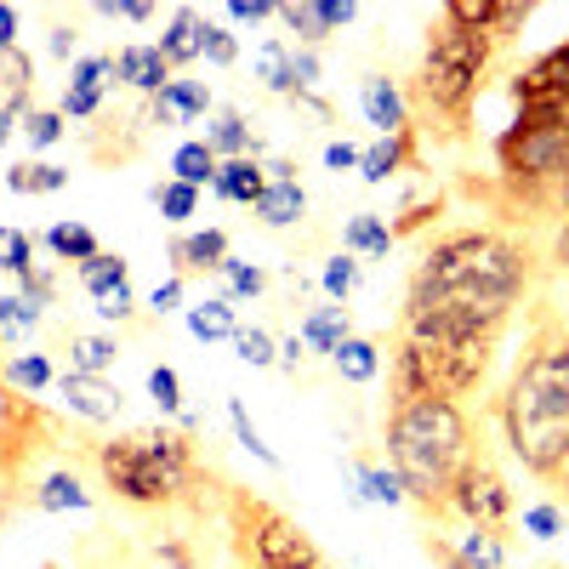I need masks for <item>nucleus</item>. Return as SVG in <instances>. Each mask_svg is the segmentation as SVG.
Returning a JSON list of instances; mask_svg holds the SVG:
<instances>
[{"instance_id": "nucleus-1", "label": "nucleus", "mask_w": 569, "mask_h": 569, "mask_svg": "<svg viewBox=\"0 0 569 569\" xmlns=\"http://www.w3.org/2000/svg\"><path fill=\"white\" fill-rule=\"evenodd\" d=\"M536 279V257L525 240L501 228H461L421 251L410 291H405V330L427 337H501L518 297Z\"/></svg>"}, {"instance_id": "nucleus-2", "label": "nucleus", "mask_w": 569, "mask_h": 569, "mask_svg": "<svg viewBox=\"0 0 569 569\" xmlns=\"http://www.w3.org/2000/svg\"><path fill=\"white\" fill-rule=\"evenodd\" d=\"M501 433L530 479L558 490L569 472V325L552 308H536L530 319L525 353L501 393Z\"/></svg>"}, {"instance_id": "nucleus-3", "label": "nucleus", "mask_w": 569, "mask_h": 569, "mask_svg": "<svg viewBox=\"0 0 569 569\" xmlns=\"http://www.w3.org/2000/svg\"><path fill=\"white\" fill-rule=\"evenodd\" d=\"M200 427H137L114 439H86V461L114 501L142 512H171V507H200L206 467L194 450Z\"/></svg>"}, {"instance_id": "nucleus-4", "label": "nucleus", "mask_w": 569, "mask_h": 569, "mask_svg": "<svg viewBox=\"0 0 569 569\" xmlns=\"http://www.w3.org/2000/svg\"><path fill=\"white\" fill-rule=\"evenodd\" d=\"M382 445H388V467L399 472V485H405V501H416L427 518L450 512L456 472L472 461V450H479L472 421H467V410L456 399L388 405Z\"/></svg>"}, {"instance_id": "nucleus-5", "label": "nucleus", "mask_w": 569, "mask_h": 569, "mask_svg": "<svg viewBox=\"0 0 569 569\" xmlns=\"http://www.w3.org/2000/svg\"><path fill=\"white\" fill-rule=\"evenodd\" d=\"M496 337H427L405 330L388 348V405H416V399H461L490 376Z\"/></svg>"}, {"instance_id": "nucleus-6", "label": "nucleus", "mask_w": 569, "mask_h": 569, "mask_svg": "<svg viewBox=\"0 0 569 569\" xmlns=\"http://www.w3.org/2000/svg\"><path fill=\"white\" fill-rule=\"evenodd\" d=\"M496 58V40L479 34V29H461L439 12V23L427 29V52H421V69L410 80V103L439 120L445 131H461L467 114H472V98L485 86V69Z\"/></svg>"}, {"instance_id": "nucleus-7", "label": "nucleus", "mask_w": 569, "mask_h": 569, "mask_svg": "<svg viewBox=\"0 0 569 569\" xmlns=\"http://www.w3.org/2000/svg\"><path fill=\"white\" fill-rule=\"evenodd\" d=\"M496 194L507 200V211L569 217V126L512 120L496 137Z\"/></svg>"}, {"instance_id": "nucleus-8", "label": "nucleus", "mask_w": 569, "mask_h": 569, "mask_svg": "<svg viewBox=\"0 0 569 569\" xmlns=\"http://www.w3.org/2000/svg\"><path fill=\"white\" fill-rule=\"evenodd\" d=\"M222 518L233 552H240V569H330V558L313 547V536L297 518L246 485H222Z\"/></svg>"}, {"instance_id": "nucleus-9", "label": "nucleus", "mask_w": 569, "mask_h": 569, "mask_svg": "<svg viewBox=\"0 0 569 569\" xmlns=\"http://www.w3.org/2000/svg\"><path fill=\"white\" fill-rule=\"evenodd\" d=\"M450 512L461 518L467 530H496V536L512 530L518 501H512L507 472L490 461V450H472V461L456 472V485H450Z\"/></svg>"}, {"instance_id": "nucleus-10", "label": "nucleus", "mask_w": 569, "mask_h": 569, "mask_svg": "<svg viewBox=\"0 0 569 569\" xmlns=\"http://www.w3.org/2000/svg\"><path fill=\"white\" fill-rule=\"evenodd\" d=\"M512 103L525 126H569V40L512 74Z\"/></svg>"}, {"instance_id": "nucleus-11", "label": "nucleus", "mask_w": 569, "mask_h": 569, "mask_svg": "<svg viewBox=\"0 0 569 569\" xmlns=\"http://www.w3.org/2000/svg\"><path fill=\"white\" fill-rule=\"evenodd\" d=\"M353 18H359L353 0H291V7H279V23L291 29L297 46H308V52H319V46L337 29H348Z\"/></svg>"}, {"instance_id": "nucleus-12", "label": "nucleus", "mask_w": 569, "mask_h": 569, "mask_svg": "<svg viewBox=\"0 0 569 569\" xmlns=\"http://www.w3.org/2000/svg\"><path fill=\"white\" fill-rule=\"evenodd\" d=\"M359 109H365V120L376 126V137H393V131L410 126V98H405V86L388 80V74H365Z\"/></svg>"}, {"instance_id": "nucleus-13", "label": "nucleus", "mask_w": 569, "mask_h": 569, "mask_svg": "<svg viewBox=\"0 0 569 569\" xmlns=\"http://www.w3.org/2000/svg\"><path fill=\"white\" fill-rule=\"evenodd\" d=\"M58 393H63V405H69V416H80V421H114L120 416V405H126V393L120 388H109L103 376H58Z\"/></svg>"}, {"instance_id": "nucleus-14", "label": "nucleus", "mask_w": 569, "mask_h": 569, "mask_svg": "<svg viewBox=\"0 0 569 569\" xmlns=\"http://www.w3.org/2000/svg\"><path fill=\"white\" fill-rule=\"evenodd\" d=\"M416 166H421V154H416V126H405V131H393V137H376V142H370L365 160H359V177H365L370 188H382L388 177L416 171Z\"/></svg>"}, {"instance_id": "nucleus-15", "label": "nucleus", "mask_w": 569, "mask_h": 569, "mask_svg": "<svg viewBox=\"0 0 569 569\" xmlns=\"http://www.w3.org/2000/svg\"><path fill=\"white\" fill-rule=\"evenodd\" d=\"M114 69H120V80L137 91V98H160V91L177 80V69L166 63V52L160 46H120V58H114Z\"/></svg>"}, {"instance_id": "nucleus-16", "label": "nucleus", "mask_w": 569, "mask_h": 569, "mask_svg": "<svg viewBox=\"0 0 569 569\" xmlns=\"http://www.w3.org/2000/svg\"><path fill=\"white\" fill-rule=\"evenodd\" d=\"M206 109H211V91H206V80H171L160 98H149V126H188V120H206Z\"/></svg>"}, {"instance_id": "nucleus-17", "label": "nucleus", "mask_w": 569, "mask_h": 569, "mask_svg": "<svg viewBox=\"0 0 569 569\" xmlns=\"http://www.w3.org/2000/svg\"><path fill=\"white\" fill-rule=\"evenodd\" d=\"M171 262H177V279H188V273H222V262H228V233H222V228L177 233V240H171Z\"/></svg>"}, {"instance_id": "nucleus-18", "label": "nucleus", "mask_w": 569, "mask_h": 569, "mask_svg": "<svg viewBox=\"0 0 569 569\" xmlns=\"http://www.w3.org/2000/svg\"><path fill=\"white\" fill-rule=\"evenodd\" d=\"M200 40H206V18H200L194 7H177L171 23H166V34H160L154 46L166 52L171 69H188V63H200Z\"/></svg>"}, {"instance_id": "nucleus-19", "label": "nucleus", "mask_w": 569, "mask_h": 569, "mask_svg": "<svg viewBox=\"0 0 569 569\" xmlns=\"http://www.w3.org/2000/svg\"><path fill=\"white\" fill-rule=\"evenodd\" d=\"M206 149L217 160H257V131L240 109H222L211 126H206Z\"/></svg>"}, {"instance_id": "nucleus-20", "label": "nucleus", "mask_w": 569, "mask_h": 569, "mask_svg": "<svg viewBox=\"0 0 569 569\" xmlns=\"http://www.w3.org/2000/svg\"><path fill=\"white\" fill-rule=\"evenodd\" d=\"M302 348H313V353H337L348 337H353V319H348V308L342 302H325V308H313L308 319H302Z\"/></svg>"}, {"instance_id": "nucleus-21", "label": "nucleus", "mask_w": 569, "mask_h": 569, "mask_svg": "<svg viewBox=\"0 0 569 569\" xmlns=\"http://www.w3.org/2000/svg\"><path fill=\"white\" fill-rule=\"evenodd\" d=\"M211 188H217L228 206H257L268 194V166H257V160H222V171H217Z\"/></svg>"}, {"instance_id": "nucleus-22", "label": "nucleus", "mask_w": 569, "mask_h": 569, "mask_svg": "<svg viewBox=\"0 0 569 569\" xmlns=\"http://www.w3.org/2000/svg\"><path fill=\"white\" fill-rule=\"evenodd\" d=\"M29 507L34 512H86L91 490L74 479V472H46V479L34 485V496H29Z\"/></svg>"}, {"instance_id": "nucleus-23", "label": "nucleus", "mask_w": 569, "mask_h": 569, "mask_svg": "<svg viewBox=\"0 0 569 569\" xmlns=\"http://www.w3.org/2000/svg\"><path fill=\"white\" fill-rule=\"evenodd\" d=\"M342 246H348V257H388L399 240H393V222H382L376 211H353L342 228Z\"/></svg>"}, {"instance_id": "nucleus-24", "label": "nucleus", "mask_w": 569, "mask_h": 569, "mask_svg": "<svg viewBox=\"0 0 569 569\" xmlns=\"http://www.w3.org/2000/svg\"><path fill=\"white\" fill-rule=\"evenodd\" d=\"M353 496L370 501V507H399L405 501V485L393 467H376L370 456H353Z\"/></svg>"}, {"instance_id": "nucleus-25", "label": "nucleus", "mask_w": 569, "mask_h": 569, "mask_svg": "<svg viewBox=\"0 0 569 569\" xmlns=\"http://www.w3.org/2000/svg\"><path fill=\"white\" fill-rule=\"evenodd\" d=\"M251 211L262 217V228H297L308 217V194H302V182H268V194Z\"/></svg>"}, {"instance_id": "nucleus-26", "label": "nucleus", "mask_w": 569, "mask_h": 569, "mask_svg": "<svg viewBox=\"0 0 569 569\" xmlns=\"http://www.w3.org/2000/svg\"><path fill=\"white\" fill-rule=\"evenodd\" d=\"M80 284H86L91 302H103V297H114V291H131V262H126L120 251H98V257L80 268Z\"/></svg>"}, {"instance_id": "nucleus-27", "label": "nucleus", "mask_w": 569, "mask_h": 569, "mask_svg": "<svg viewBox=\"0 0 569 569\" xmlns=\"http://www.w3.org/2000/svg\"><path fill=\"white\" fill-rule=\"evenodd\" d=\"M188 330H194L200 342H233L240 337V313H233L228 297H206V302L188 308Z\"/></svg>"}, {"instance_id": "nucleus-28", "label": "nucleus", "mask_w": 569, "mask_h": 569, "mask_svg": "<svg viewBox=\"0 0 569 569\" xmlns=\"http://www.w3.org/2000/svg\"><path fill=\"white\" fill-rule=\"evenodd\" d=\"M330 365H337L342 382L365 388V382H376V370H382V348H376L370 337H348L337 353H330Z\"/></svg>"}, {"instance_id": "nucleus-29", "label": "nucleus", "mask_w": 569, "mask_h": 569, "mask_svg": "<svg viewBox=\"0 0 569 569\" xmlns=\"http://www.w3.org/2000/svg\"><path fill=\"white\" fill-rule=\"evenodd\" d=\"M46 251L63 257V262H74V268H86L103 246H98V233H91L86 222H52V228H46Z\"/></svg>"}, {"instance_id": "nucleus-30", "label": "nucleus", "mask_w": 569, "mask_h": 569, "mask_svg": "<svg viewBox=\"0 0 569 569\" xmlns=\"http://www.w3.org/2000/svg\"><path fill=\"white\" fill-rule=\"evenodd\" d=\"M0 91H7L12 120H23L29 98H34V63H29V52H0Z\"/></svg>"}, {"instance_id": "nucleus-31", "label": "nucleus", "mask_w": 569, "mask_h": 569, "mask_svg": "<svg viewBox=\"0 0 569 569\" xmlns=\"http://www.w3.org/2000/svg\"><path fill=\"white\" fill-rule=\"evenodd\" d=\"M120 359L114 337H86V330H69V370L74 376H103Z\"/></svg>"}, {"instance_id": "nucleus-32", "label": "nucleus", "mask_w": 569, "mask_h": 569, "mask_svg": "<svg viewBox=\"0 0 569 569\" xmlns=\"http://www.w3.org/2000/svg\"><path fill=\"white\" fill-rule=\"evenodd\" d=\"M7 188L12 194H58V188H69V171L52 160H18L7 166Z\"/></svg>"}, {"instance_id": "nucleus-33", "label": "nucleus", "mask_w": 569, "mask_h": 569, "mask_svg": "<svg viewBox=\"0 0 569 569\" xmlns=\"http://www.w3.org/2000/svg\"><path fill=\"white\" fill-rule=\"evenodd\" d=\"M217 171H222V160L206 149V137H200V142H182V149L171 154V177H177V182H188V188L217 182Z\"/></svg>"}, {"instance_id": "nucleus-34", "label": "nucleus", "mask_w": 569, "mask_h": 569, "mask_svg": "<svg viewBox=\"0 0 569 569\" xmlns=\"http://www.w3.org/2000/svg\"><path fill=\"white\" fill-rule=\"evenodd\" d=\"M257 69H262V86L273 98H297V69H291V46L284 40H268L257 52Z\"/></svg>"}, {"instance_id": "nucleus-35", "label": "nucleus", "mask_w": 569, "mask_h": 569, "mask_svg": "<svg viewBox=\"0 0 569 569\" xmlns=\"http://www.w3.org/2000/svg\"><path fill=\"white\" fill-rule=\"evenodd\" d=\"M450 547H456V558L472 563V569H507V536H496V530H467V536L450 541Z\"/></svg>"}, {"instance_id": "nucleus-36", "label": "nucleus", "mask_w": 569, "mask_h": 569, "mask_svg": "<svg viewBox=\"0 0 569 569\" xmlns=\"http://www.w3.org/2000/svg\"><path fill=\"white\" fill-rule=\"evenodd\" d=\"M58 376H52V359L46 353H18V359H7V388H18V393H46Z\"/></svg>"}, {"instance_id": "nucleus-37", "label": "nucleus", "mask_w": 569, "mask_h": 569, "mask_svg": "<svg viewBox=\"0 0 569 569\" xmlns=\"http://www.w3.org/2000/svg\"><path fill=\"white\" fill-rule=\"evenodd\" d=\"M40 313H46V308H34V302H29V297H18V291H12V297H0V348L23 342L29 330L40 325Z\"/></svg>"}, {"instance_id": "nucleus-38", "label": "nucleus", "mask_w": 569, "mask_h": 569, "mask_svg": "<svg viewBox=\"0 0 569 569\" xmlns=\"http://www.w3.org/2000/svg\"><path fill=\"white\" fill-rule=\"evenodd\" d=\"M359 279H365V268H359V257H348V251H337V257L325 262V273H319L325 297H330V302H342V308H348V297L359 291Z\"/></svg>"}, {"instance_id": "nucleus-39", "label": "nucleus", "mask_w": 569, "mask_h": 569, "mask_svg": "<svg viewBox=\"0 0 569 569\" xmlns=\"http://www.w3.org/2000/svg\"><path fill=\"white\" fill-rule=\"evenodd\" d=\"M154 206H160V217L166 222H188V217H194L200 211V188H188V182H154V194H149Z\"/></svg>"}, {"instance_id": "nucleus-40", "label": "nucleus", "mask_w": 569, "mask_h": 569, "mask_svg": "<svg viewBox=\"0 0 569 569\" xmlns=\"http://www.w3.org/2000/svg\"><path fill=\"white\" fill-rule=\"evenodd\" d=\"M228 421H233V439H240V450H251V456H257L262 467H279L273 445H262V433H257V421H251L246 399H233V393H228Z\"/></svg>"}, {"instance_id": "nucleus-41", "label": "nucleus", "mask_w": 569, "mask_h": 569, "mask_svg": "<svg viewBox=\"0 0 569 569\" xmlns=\"http://www.w3.org/2000/svg\"><path fill=\"white\" fill-rule=\"evenodd\" d=\"M40 262H34V240L23 228H0V273H12V279H23V273H34Z\"/></svg>"}, {"instance_id": "nucleus-42", "label": "nucleus", "mask_w": 569, "mask_h": 569, "mask_svg": "<svg viewBox=\"0 0 569 569\" xmlns=\"http://www.w3.org/2000/svg\"><path fill=\"white\" fill-rule=\"evenodd\" d=\"M63 131H69L63 109H29V114H23V142H34V149H52V142H63Z\"/></svg>"}, {"instance_id": "nucleus-43", "label": "nucleus", "mask_w": 569, "mask_h": 569, "mask_svg": "<svg viewBox=\"0 0 569 569\" xmlns=\"http://www.w3.org/2000/svg\"><path fill=\"white\" fill-rule=\"evenodd\" d=\"M109 80H120V69H114V58H109V52L80 58V63L69 69V86H74V91H98V98H103V86H109Z\"/></svg>"}, {"instance_id": "nucleus-44", "label": "nucleus", "mask_w": 569, "mask_h": 569, "mask_svg": "<svg viewBox=\"0 0 569 569\" xmlns=\"http://www.w3.org/2000/svg\"><path fill=\"white\" fill-rule=\"evenodd\" d=\"M233 353H240L246 365H257V370H268V365H279V348H273V337H268V330L262 325H240V337H233Z\"/></svg>"}, {"instance_id": "nucleus-45", "label": "nucleus", "mask_w": 569, "mask_h": 569, "mask_svg": "<svg viewBox=\"0 0 569 569\" xmlns=\"http://www.w3.org/2000/svg\"><path fill=\"white\" fill-rule=\"evenodd\" d=\"M200 58H211L217 69H233V63H240V40H233V29H222V23H211V18H206Z\"/></svg>"}, {"instance_id": "nucleus-46", "label": "nucleus", "mask_w": 569, "mask_h": 569, "mask_svg": "<svg viewBox=\"0 0 569 569\" xmlns=\"http://www.w3.org/2000/svg\"><path fill=\"white\" fill-rule=\"evenodd\" d=\"M222 279H228L233 297H262V291H268V273H262L257 262H240V257L222 262Z\"/></svg>"}, {"instance_id": "nucleus-47", "label": "nucleus", "mask_w": 569, "mask_h": 569, "mask_svg": "<svg viewBox=\"0 0 569 569\" xmlns=\"http://www.w3.org/2000/svg\"><path fill=\"white\" fill-rule=\"evenodd\" d=\"M149 393H154L160 416H177V410H182V382H177L171 365H154V370H149Z\"/></svg>"}, {"instance_id": "nucleus-48", "label": "nucleus", "mask_w": 569, "mask_h": 569, "mask_svg": "<svg viewBox=\"0 0 569 569\" xmlns=\"http://www.w3.org/2000/svg\"><path fill=\"white\" fill-rule=\"evenodd\" d=\"M525 530H530L536 541H552V536L563 530V512H558L552 501H536V507H525Z\"/></svg>"}, {"instance_id": "nucleus-49", "label": "nucleus", "mask_w": 569, "mask_h": 569, "mask_svg": "<svg viewBox=\"0 0 569 569\" xmlns=\"http://www.w3.org/2000/svg\"><path fill=\"white\" fill-rule=\"evenodd\" d=\"M18 297H29L34 308H46V302L58 297V279L46 273V268H34V273H23V279H18Z\"/></svg>"}, {"instance_id": "nucleus-50", "label": "nucleus", "mask_w": 569, "mask_h": 569, "mask_svg": "<svg viewBox=\"0 0 569 569\" xmlns=\"http://www.w3.org/2000/svg\"><path fill=\"white\" fill-rule=\"evenodd\" d=\"M91 114H103V98H98V91L63 86V120H91Z\"/></svg>"}, {"instance_id": "nucleus-51", "label": "nucleus", "mask_w": 569, "mask_h": 569, "mask_svg": "<svg viewBox=\"0 0 569 569\" xmlns=\"http://www.w3.org/2000/svg\"><path fill=\"white\" fill-rule=\"evenodd\" d=\"M291 69H297V98H308V91L319 86V52H308V46H291Z\"/></svg>"}, {"instance_id": "nucleus-52", "label": "nucleus", "mask_w": 569, "mask_h": 569, "mask_svg": "<svg viewBox=\"0 0 569 569\" xmlns=\"http://www.w3.org/2000/svg\"><path fill=\"white\" fill-rule=\"evenodd\" d=\"M228 23H262V18H279V7L273 0H228Z\"/></svg>"}, {"instance_id": "nucleus-53", "label": "nucleus", "mask_w": 569, "mask_h": 569, "mask_svg": "<svg viewBox=\"0 0 569 569\" xmlns=\"http://www.w3.org/2000/svg\"><path fill=\"white\" fill-rule=\"evenodd\" d=\"M182 291H188V279H166V284H154V297H149V308L154 313H171V308H182Z\"/></svg>"}, {"instance_id": "nucleus-54", "label": "nucleus", "mask_w": 569, "mask_h": 569, "mask_svg": "<svg viewBox=\"0 0 569 569\" xmlns=\"http://www.w3.org/2000/svg\"><path fill=\"white\" fill-rule=\"evenodd\" d=\"M359 160H365V149H353V142H330V149H325V166L330 171H359Z\"/></svg>"}, {"instance_id": "nucleus-55", "label": "nucleus", "mask_w": 569, "mask_h": 569, "mask_svg": "<svg viewBox=\"0 0 569 569\" xmlns=\"http://www.w3.org/2000/svg\"><path fill=\"white\" fill-rule=\"evenodd\" d=\"M160 563H166V569H206L188 541H160Z\"/></svg>"}, {"instance_id": "nucleus-56", "label": "nucleus", "mask_w": 569, "mask_h": 569, "mask_svg": "<svg viewBox=\"0 0 569 569\" xmlns=\"http://www.w3.org/2000/svg\"><path fill=\"white\" fill-rule=\"evenodd\" d=\"M74 40H80L74 23H52V34H46V52H52L58 63H69V58H74Z\"/></svg>"}, {"instance_id": "nucleus-57", "label": "nucleus", "mask_w": 569, "mask_h": 569, "mask_svg": "<svg viewBox=\"0 0 569 569\" xmlns=\"http://www.w3.org/2000/svg\"><path fill=\"white\" fill-rule=\"evenodd\" d=\"M98 12H109V18H126V23H149V18H154V7H149V0H114V7H98Z\"/></svg>"}, {"instance_id": "nucleus-58", "label": "nucleus", "mask_w": 569, "mask_h": 569, "mask_svg": "<svg viewBox=\"0 0 569 569\" xmlns=\"http://www.w3.org/2000/svg\"><path fill=\"white\" fill-rule=\"evenodd\" d=\"M427 558H433L439 569H472V563H461V558H456V547H450L445 536H427Z\"/></svg>"}, {"instance_id": "nucleus-59", "label": "nucleus", "mask_w": 569, "mask_h": 569, "mask_svg": "<svg viewBox=\"0 0 569 569\" xmlns=\"http://www.w3.org/2000/svg\"><path fill=\"white\" fill-rule=\"evenodd\" d=\"M98 313H103V319H131V313H137V297H131V291H114V297L98 302Z\"/></svg>"}, {"instance_id": "nucleus-60", "label": "nucleus", "mask_w": 569, "mask_h": 569, "mask_svg": "<svg viewBox=\"0 0 569 569\" xmlns=\"http://www.w3.org/2000/svg\"><path fill=\"white\" fill-rule=\"evenodd\" d=\"M0 52H18V12L0 7Z\"/></svg>"}, {"instance_id": "nucleus-61", "label": "nucleus", "mask_w": 569, "mask_h": 569, "mask_svg": "<svg viewBox=\"0 0 569 569\" xmlns=\"http://www.w3.org/2000/svg\"><path fill=\"white\" fill-rule=\"evenodd\" d=\"M552 262H558V273L569 279V217H563V228H558V240H552Z\"/></svg>"}, {"instance_id": "nucleus-62", "label": "nucleus", "mask_w": 569, "mask_h": 569, "mask_svg": "<svg viewBox=\"0 0 569 569\" xmlns=\"http://www.w3.org/2000/svg\"><path fill=\"white\" fill-rule=\"evenodd\" d=\"M279 365H284V370H291V376H297V365H302V337H291V342H284V348H279Z\"/></svg>"}, {"instance_id": "nucleus-63", "label": "nucleus", "mask_w": 569, "mask_h": 569, "mask_svg": "<svg viewBox=\"0 0 569 569\" xmlns=\"http://www.w3.org/2000/svg\"><path fill=\"white\" fill-rule=\"evenodd\" d=\"M12 131H18V120H12V109H7V103H0V149L12 142Z\"/></svg>"}, {"instance_id": "nucleus-64", "label": "nucleus", "mask_w": 569, "mask_h": 569, "mask_svg": "<svg viewBox=\"0 0 569 569\" xmlns=\"http://www.w3.org/2000/svg\"><path fill=\"white\" fill-rule=\"evenodd\" d=\"M558 490H563V507H569V472H563V479H558Z\"/></svg>"}]
</instances>
